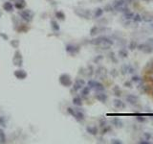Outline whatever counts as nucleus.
I'll use <instances>...</instances> for the list:
<instances>
[{"label": "nucleus", "instance_id": "nucleus-1", "mask_svg": "<svg viewBox=\"0 0 153 144\" xmlns=\"http://www.w3.org/2000/svg\"><path fill=\"white\" fill-rule=\"evenodd\" d=\"M89 43L97 46L99 48H102V50H109L111 46L114 44V40L112 38L107 36H98L89 41Z\"/></svg>", "mask_w": 153, "mask_h": 144}, {"label": "nucleus", "instance_id": "nucleus-2", "mask_svg": "<svg viewBox=\"0 0 153 144\" xmlns=\"http://www.w3.org/2000/svg\"><path fill=\"white\" fill-rule=\"evenodd\" d=\"M151 88V82L145 77H144L143 81H141L139 84H137V90L139 91L141 94H149Z\"/></svg>", "mask_w": 153, "mask_h": 144}, {"label": "nucleus", "instance_id": "nucleus-3", "mask_svg": "<svg viewBox=\"0 0 153 144\" xmlns=\"http://www.w3.org/2000/svg\"><path fill=\"white\" fill-rule=\"evenodd\" d=\"M67 111H68V114H70L78 122H82L84 120V118H85V115H84L83 111H80L79 109H75V108L69 107L67 109Z\"/></svg>", "mask_w": 153, "mask_h": 144}, {"label": "nucleus", "instance_id": "nucleus-4", "mask_svg": "<svg viewBox=\"0 0 153 144\" xmlns=\"http://www.w3.org/2000/svg\"><path fill=\"white\" fill-rule=\"evenodd\" d=\"M125 102L129 104L130 106L135 107V108H141L140 105V97L136 94H132V93H128L127 95L124 97Z\"/></svg>", "mask_w": 153, "mask_h": 144}, {"label": "nucleus", "instance_id": "nucleus-5", "mask_svg": "<svg viewBox=\"0 0 153 144\" xmlns=\"http://www.w3.org/2000/svg\"><path fill=\"white\" fill-rule=\"evenodd\" d=\"M87 85L91 89L95 90L96 92L105 90V85H103L101 81H98V80H89L87 82Z\"/></svg>", "mask_w": 153, "mask_h": 144}, {"label": "nucleus", "instance_id": "nucleus-6", "mask_svg": "<svg viewBox=\"0 0 153 144\" xmlns=\"http://www.w3.org/2000/svg\"><path fill=\"white\" fill-rule=\"evenodd\" d=\"M110 31L109 28H107L106 26H102V25H95L91 28L90 30V36L91 37H97L98 35H101L102 33H106Z\"/></svg>", "mask_w": 153, "mask_h": 144}, {"label": "nucleus", "instance_id": "nucleus-7", "mask_svg": "<svg viewBox=\"0 0 153 144\" xmlns=\"http://www.w3.org/2000/svg\"><path fill=\"white\" fill-rule=\"evenodd\" d=\"M94 75H95L96 78H97V79H99V80L103 81V80L107 79L108 72H107V69L104 67H102V65H99V67H97V69H95Z\"/></svg>", "mask_w": 153, "mask_h": 144}, {"label": "nucleus", "instance_id": "nucleus-8", "mask_svg": "<svg viewBox=\"0 0 153 144\" xmlns=\"http://www.w3.org/2000/svg\"><path fill=\"white\" fill-rule=\"evenodd\" d=\"M137 49L139 50V51L144 53V54H147V55H150V54L153 53V45L149 44L147 41L138 44Z\"/></svg>", "mask_w": 153, "mask_h": 144}, {"label": "nucleus", "instance_id": "nucleus-9", "mask_svg": "<svg viewBox=\"0 0 153 144\" xmlns=\"http://www.w3.org/2000/svg\"><path fill=\"white\" fill-rule=\"evenodd\" d=\"M59 83L61 85H63V87L69 88L73 85V81H72L71 76L69 75V74L63 73V74H61L60 77H59Z\"/></svg>", "mask_w": 153, "mask_h": 144}, {"label": "nucleus", "instance_id": "nucleus-10", "mask_svg": "<svg viewBox=\"0 0 153 144\" xmlns=\"http://www.w3.org/2000/svg\"><path fill=\"white\" fill-rule=\"evenodd\" d=\"M75 13L76 15H79V17L82 18H85V19H90L92 17V13L90 10H87V9H76L75 10Z\"/></svg>", "mask_w": 153, "mask_h": 144}, {"label": "nucleus", "instance_id": "nucleus-11", "mask_svg": "<svg viewBox=\"0 0 153 144\" xmlns=\"http://www.w3.org/2000/svg\"><path fill=\"white\" fill-rule=\"evenodd\" d=\"M65 50H66V52L70 54V55L74 56L79 52L80 47L79 45H76V44H67L66 47H65Z\"/></svg>", "mask_w": 153, "mask_h": 144}, {"label": "nucleus", "instance_id": "nucleus-12", "mask_svg": "<svg viewBox=\"0 0 153 144\" xmlns=\"http://www.w3.org/2000/svg\"><path fill=\"white\" fill-rule=\"evenodd\" d=\"M95 99H97L99 102L101 103H103L105 104L107 102V100H108V95L106 94L104 91H97L95 93Z\"/></svg>", "mask_w": 153, "mask_h": 144}, {"label": "nucleus", "instance_id": "nucleus-13", "mask_svg": "<svg viewBox=\"0 0 153 144\" xmlns=\"http://www.w3.org/2000/svg\"><path fill=\"white\" fill-rule=\"evenodd\" d=\"M113 106L114 108H116L117 110H125L126 109L125 102H124L121 98H118V97L113 99Z\"/></svg>", "mask_w": 153, "mask_h": 144}, {"label": "nucleus", "instance_id": "nucleus-14", "mask_svg": "<svg viewBox=\"0 0 153 144\" xmlns=\"http://www.w3.org/2000/svg\"><path fill=\"white\" fill-rule=\"evenodd\" d=\"M85 85H86L85 81H84L83 79H80V78H79V79H76L75 81V83L73 84V90H74V91H79Z\"/></svg>", "mask_w": 153, "mask_h": 144}, {"label": "nucleus", "instance_id": "nucleus-15", "mask_svg": "<svg viewBox=\"0 0 153 144\" xmlns=\"http://www.w3.org/2000/svg\"><path fill=\"white\" fill-rule=\"evenodd\" d=\"M110 124L113 126V128H116V129H122V128L124 127V124L122 122V120L118 117H113L110 120Z\"/></svg>", "mask_w": 153, "mask_h": 144}, {"label": "nucleus", "instance_id": "nucleus-16", "mask_svg": "<svg viewBox=\"0 0 153 144\" xmlns=\"http://www.w3.org/2000/svg\"><path fill=\"white\" fill-rule=\"evenodd\" d=\"M20 17L27 22H31L33 19V13L30 10H23L20 12Z\"/></svg>", "mask_w": 153, "mask_h": 144}, {"label": "nucleus", "instance_id": "nucleus-17", "mask_svg": "<svg viewBox=\"0 0 153 144\" xmlns=\"http://www.w3.org/2000/svg\"><path fill=\"white\" fill-rule=\"evenodd\" d=\"M141 15H142V19H143L144 22H145V23L153 22V14L148 13V12H144Z\"/></svg>", "mask_w": 153, "mask_h": 144}, {"label": "nucleus", "instance_id": "nucleus-18", "mask_svg": "<svg viewBox=\"0 0 153 144\" xmlns=\"http://www.w3.org/2000/svg\"><path fill=\"white\" fill-rule=\"evenodd\" d=\"M86 132L91 135H98L99 134V130L97 126H87Z\"/></svg>", "mask_w": 153, "mask_h": 144}, {"label": "nucleus", "instance_id": "nucleus-19", "mask_svg": "<svg viewBox=\"0 0 153 144\" xmlns=\"http://www.w3.org/2000/svg\"><path fill=\"white\" fill-rule=\"evenodd\" d=\"M128 54V50L125 47H121L118 51V57H120L121 59H127Z\"/></svg>", "mask_w": 153, "mask_h": 144}, {"label": "nucleus", "instance_id": "nucleus-20", "mask_svg": "<svg viewBox=\"0 0 153 144\" xmlns=\"http://www.w3.org/2000/svg\"><path fill=\"white\" fill-rule=\"evenodd\" d=\"M107 58H108V59H109V61L112 62V64H117L119 63L118 56H116V54H115V52L111 51V50H109L108 53H107Z\"/></svg>", "mask_w": 153, "mask_h": 144}, {"label": "nucleus", "instance_id": "nucleus-21", "mask_svg": "<svg viewBox=\"0 0 153 144\" xmlns=\"http://www.w3.org/2000/svg\"><path fill=\"white\" fill-rule=\"evenodd\" d=\"M112 131H113V126L111 125V124H107L106 126L101 128V135H102V137H103L104 135L109 134Z\"/></svg>", "mask_w": 153, "mask_h": 144}, {"label": "nucleus", "instance_id": "nucleus-22", "mask_svg": "<svg viewBox=\"0 0 153 144\" xmlns=\"http://www.w3.org/2000/svg\"><path fill=\"white\" fill-rule=\"evenodd\" d=\"M112 93H113V95L115 97H118V98H121L122 95V88L119 87V85H114V87L112 88Z\"/></svg>", "mask_w": 153, "mask_h": 144}, {"label": "nucleus", "instance_id": "nucleus-23", "mask_svg": "<svg viewBox=\"0 0 153 144\" xmlns=\"http://www.w3.org/2000/svg\"><path fill=\"white\" fill-rule=\"evenodd\" d=\"M14 63L15 65H18V67H21L22 64H23V60H22V56L21 54L19 52L15 53V56H14Z\"/></svg>", "mask_w": 153, "mask_h": 144}, {"label": "nucleus", "instance_id": "nucleus-24", "mask_svg": "<svg viewBox=\"0 0 153 144\" xmlns=\"http://www.w3.org/2000/svg\"><path fill=\"white\" fill-rule=\"evenodd\" d=\"M90 91H91V88L88 87V85H84V87L80 89V94H82V97L86 98V97L89 96Z\"/></svg>", "mask_w": 153, "mask_h": 144}, {"label": "nucleus", "instance_id": "nucleus-25", "mask_svg": "<svg viewBox=\"0 0 153 144\" xmlns=\"http://www.w3.org/2000/svg\"><path fill=\"white\" fill-rule=\"evenodd\" d=\"M124 4H126L125 0H114V1L112 2V5L114 7L115 11L117 12V10L119 9V8H121L122 6H124Z\"/></svg>", "mask_w": 153, "mask_h": 144}, {"label": "nucleus", "instance_id": "nucleus-26", "mask_svg": "<svg viewBox=\"0 0 153 144\" xmlns=\"http://www.w3.org/2000/svg\"><path fill=\"white\" fill-rule=\"evenodd\" d=\"M144 74H147V73L150 72V71H153V58L149 60L147 63V64H145V67H144Z\"/></svg>", "mask_w": 153, "mask_h": 144}, {"label": "nucleus", "instance_id": "nucleus-27", "mask_svg": "<svg viewBox=\"0 0 153 144\" xmlns=\"http://www.w3.org/2000/svg\"><path fill=\"white\" fill-rule=\"evenodd\" d=\"M103 13H104L103 8H97V9H95L94 13H93V17L94 18H101L102 17Z\"/></svg>", "mask_w": 153, "mask_h": 144}, {"label": "nucleus", "instance_id": "nucleus-28", "mask_svg": "<svg viewBox=\"0 0 153 144\" xmlns=\"http://www.w3.org/2000/svg\"><path fill=\"white\" fill-rule=\"evenodd\" d=\"M138 42H137V41H135V40H131L129 42H128V44H127V47H128V49L130 50V51H134V50H136L137 49V47H138Z\"/></svg>", "mask_w": 153, "mask_h": 144}, {"label": "nucleus", "instance_id": "nucleus-29", "mask_svg": "<svg viewBox=\"0 0 153 144\" xmlns=\"http://www.w3.org/2000/svg\"><path fill=\"white\" fill-rule=\"evenodd\" d=\"M134 14H134L133 12L128 11V12H125V13L122 14V17H124V20H132Z\"/></svg>", "mask_w": 153, "mask_h": 144}, {"label": "nucleus", "instance_id": "nucleus-30", "mask_svg": "<svg viewBox=\"0 0 153 144\" xmlns=\"http://www.w3.org/2000/svg\"><path fill=\"white\" fill-rule=\"evenodd\" d=\"M14 76L17 78V79H20L23 80L25 79V77L27 76V74L24 70H16L14 72Z\"/></svg>", "mask_w": 153, "mask_h": 144}, {"label": "nucleus", "instance_id": "nucleus-31", "mask_svg": "<svg viewBox=\"0 0 153 144\" xmlns=\"http://www.w3.org/2000/svg\"><path fill=\"white\" fill-rule=\"evenodd\" d=\"M144 78L143 77H141L140 75H137V74H133V75H131V80L132 81V83L133 84H139L141 81H143Z\"/></svg>", "mask_w": 153, "mask_h": 144}, {"label": "nucleus", "instance_id": "nucleus-32", "mask_svg": "<svg viewBox=\"0 0 153 144\" xmlns=\"http://www.w3.org/2000/svg\"><path fill=\"white\" fill-rule=\"evenodd\" d=\"M73 104L76 107L82 106V98L80 96H75L74 98H73Z\"/></svg>", "mask_w": 153, "mask_h": 144}, {"label": "nucleus", "instance_id": "nucleus-33", "mask_svg": "<svg viewBox=\"0 0 153 144\" xmlns=\"http://www.w3.org/2000/svg\"><path fill=\"white\" fill-rule=\"evenodd\" d=\"M127 71H128V64H122L120 68V73L122 76H125L127 75Z\"/></svg>", "mask_w": 153, "mask_h": 144}, {"label": "nucleus", "instance_id": "nucleus-34", "mask_svg": "<svg viewBox=\"0 0 153 144\" xmlns=\"http://www.w3.org/2000/svg\"><path fill=\"white\" fill-rule=\"evenodd\" d=\"M103 11L106 12V13H113V12H116L114 9V7L112 5V3H108L103 7Z\"/></svg>", "mask_w": 153, "mask_h": 144}, {"label": "nucleus", "instance_id": "nucleus-35", "mask_svg": "<svg viewBox=\"0 0 153 144\" xmlns=\"http://www.w3.org/2000/svg\"><path fill=\"white\" fill-rule=\"evenodd\" d=\"M3 9L5 10L6 12H11L14 10V6L11 2H5L3 5Z\"/></svg>", "mask_w": 153, "mask_h": 144}, {"label": "nucleus", "instance_id": "nucleus-36", "mask_svg": "<svg viewBox=\"0 0 153 144\" xmlns=\"http://www.w3.org/2000/svg\"><path fill=\"white\" fill-rule=\"evenodd\" d=\"M132 21L134 23H136V24H138V23H141L142 21H143V19H142V15L140 14H134L133 18H132Z\"/></svg>", "mask_w": 153, "mask_h": 144}, {"label": "nucleus", "instance_id": "nucleus-37", "mask_svg": "<svg viewBox=\"0 0 153 144\" xmlns=\"http://www.w3.org/2000/svg\"><path fill=\"white\" fill-rule=\"evenodd\" d=\"M135 119H136V121H137L138 123H141V124L147 122V118L144 117V116H143V115H139V114H138V115L136 116Z\"/></svg>", "mask_w": 153, "mask_h": 144}, {"label": "nucleus", "instance_id": "nucleus-38", "mask_svg": "<svg viewBox=\"0 0 153 144\" xmlns=\"http://www.w3.org/2000/svg\"><path fill=\"white\" fill-rule=\"evenodd\" d=\"M15 7H16L18 10H22L23 8L25 7V1H24V0H16Z\"/></svg>", "mask_w": 153, "mask_h": 144}, {"label": "nucleus", "instance_id": "nucleus-39", "mask_svg": "<svg viewBox=\"0 0 153 144\" xmlns=\"http://www.w3.org/2000/svg\"><path fill=\"white\" fill-rule=\"evenodd\" d=\"M107 124H109V123H108V121H107V119L104 118V117H102V118H101L99 120V127H101V128L106 126Z\"/></svg>", "mask_w": 153, "mask_h": 144}, {"label": "nucleus", "instance_id": "nucleus-40", "mask_svg": "<svg viewBox=\"0 0 153 144\" xmlns=\"http://www.w3.org/2000/svg\"><path fill=\"white\" fill-rule=\"evenodd\" d=\"M109 74H110L111 76H112V78H117L119 75H120V71H118L116 68H112L110 70Z\"/></svg>", "mask_w": 153, "mask_h": 144}, {"label": "nucleus", "instance_id": "nucleus-41", "mask_svg": "<svg viewBox=\"0 0 153 144\" xmlns=\"http://www.w3.org/2000/svg\"><path fill=\"white\" fill-rule=\"evenodd\" d=\"M56 18L60 19V20H64L65 19V14L63 12H61V11L56 12Z\"/></svg>", "mask_w": 153, "mask_h": 144}, {"label": "nucleus", "instance_id": "nucleus-42", "mask_svg": "<svg viewBox=\"0 0 153 144\" xmlns=\"http://www.w3.org/2000/svg\"><path fill=\"white\" fill-rule=\"evenodd\" d=\"M103 59H104L103 55H98L93 59V62H94V64H99Z\"/></svg>", "mask_w": 153, "mask_h": 144}, {"label": "nucleus", "instance_id": "nucleus-43", "mask_svg": "<svg viewBox=\"0 0 153 144\" xmlns=\"http://www.w3.org/2000/svg\"><path fill=\"white\" fill-rule=\"evenodd\" d=\"M136 73V68L135 67H133L132 64H128V71H127V74H130V75H133V74Z\"/></svg>", "mask_w": 153, "mask_h": 144}, {"label": "nucleus", "instance_id": "nucleus-44", "mask_svg": "<svg viewBox=\"0 0 153 144\" xmlns=\"http://www.w3.org/2000/svg\"><path fill=\"white\" fill-rule=\"evenodd\" d=\"M143 137L147 139V140H152V135L149 132H144L143 134Z\"/></svg>", "mask_w": 153, "mask_h": 144}, {"label": "nucleus", "instance_id": "nucleus-45", "mask_svg": "<svg viewBox=\"0 0 153 144\" xmlns=\"http://www.w3.org/2000/svg\"><path fill=\"white\" fill-rule=\"evenodd\" d=\"M51 24H52V28H53V30L54 31H59V23H57L56 21H55V20H53L52 22H51Z\"/></svg>", "mask_w": 153, "mask_h": 144}, {"label": "nucleus", "instance_id": "nucleus-46", "mask_svg": "<svg viewBox=\"0 0 153 144\" xmlns=\"http://www.w3.org/2000/svg\"><path fill=\"white\" fill-rule=\"evenodd\" d=\"M133 83L131 80H128V81H125L124 83V88H133Z\"/></svg>", "mask_w": 153, "mask_h": 144}, {"label": "nucleus", "instance_id": "nucleus-47", "mask_svg": "<svg viewBox=\"0 0 153 144\" xmlns=\"http://www.w3.org/2000/svg\"><path fill=\"white\" fill-rule=\"evenodd\" d=\"M5 142H6V135L2 130H0V143H5Z\"/></svg>", "mask_w": 153, "mask_h": 144}, {"label": "nucleus", "instance_id": "nucleus-48", "mask_svg": "<svg viewBox=\"0 0 153 144\" xmlns=\"http://www.w3.org/2000/svg\"><path fill=\"white\" fill-rule=\"evenodd\" d=\"M125 2L128 4V5H133L135 7L136 5L139 4V0H125Z\"/></svg>", "mask_w": 153, "mask_h": 144}, {"label": "nucleus", "instance_id": "nucleus-49", "mask_svg": "<svg viewBox=\"0 0 153 144\" xmlns=\"http://www.w3.org/2000/svg\"><path fill=\"white\" fill-rule=\"evenodd\" d=\"M144 77L150 81L151 83H153V71H150V72H148L147 74H144Z\"/></svg>", "mask_w": 153, "mask_h": 144}, {"label": "nucleus", "instance_id": "nucleus-50", "mask_svg": "<svg viewBox=\"0 0 153 144\" xmlns=\"http://www.w3.org/2000/svg\"><path fill=\"white\" fill-rule=\"evenodd\" d=\"M138 143L139 144H151L152 142L150 141V140H147V139L145 138H140L139 139V141H138Z\"/></svg>", "mask_w": 153, "mask_h": 144}, {"label": "nucleus", "instance_id": "nucleus-51", "mask_svg": "<svg viewBox=\"0 0 153 144\" xmlns=\"http://www.w3.org/2000/svg\"><path fill=\"white\" fill-rule=\"evenodd\" d=\"M111 144H122L124 142H122L121 139H118V138H112L110 141Z\"/></svg>", "mask_w": 153, "mask_h": 144}, {"label": "nucleus", "instance_id": "nucleus-52", "mask_svg": "<svg viewBox=\"0 0 153 144\" xmlns=\"http://www.w3.org/2000/svg\"><path fill=\"white\" fill-rule=\"evenodd\" d=\"M149 94H150L153 98V83H151V88H150V92H149Z\"/></svg>", "mask_w": 153, "mask_h": 144}, {"label": "nucleus", "instance_id": "nucleus-53", "mask_svg": "<svg viewBox=\"0 0 153 144\" xmlns=\"http://www.w3.org/2000/svg\"><path fill=\"white\" fill-rule=\"evenodd\" d=\"M144 2H147V3H148V2H151V1H153V0H143Z\"/></svg>", "mask_w": 153, "mask_h": 144}, {"label": "nucleus", "instance_id": "nucleus-54", "mask_svg": "<svg viewBox=\"0 0 153 144\" xmlns=\"http://www.w3.org/2000/svg\"><path fill=\"white\" fill-rule=\"evenodd\" d=\"M149 24H150V27L153 29V22H151V23H149Z\"/></svg>", "mask_w": 153, "mask_h": 144}, {"label": "nucleus", "instance_id": "nucleus-55", "mask_svg": "<svg viewBox=\"0 0 153 144\" xmlns=\"http://www.w3.org/2000/svg\"><path fill=\"white\" fill-rule=\"evenodd\" d=\"M99 1H103V0H99Z\"/></svg>", "mask_w": 153, "mask_h": 144}, {"label": "nucleus", "instance_id": "nucleus-56", "mask_svg": "<svg viewBox=\"0 0 153 144\" xmlns=\"http://www.w3.org/2000/svg\"><path fill=\"white\" fill-rule=\"evenodd\" d=\"M0 118H1V116H0Z\"/></svg>", "mask_w": 153, "mask_h": 144}]
</instances>
